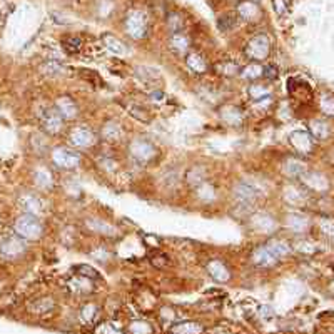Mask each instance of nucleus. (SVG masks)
Here are the masks:
<instances>
[{
  "instance_id": "nucleus-6",
  "label": "nucleus",
  "mask_w": 334,
  "mask_h": 334,
  "mask_svg": "<svg viewBox=\"0 0 334 334\" xmlns=\"http://www.w3.org/2000/svg\"><path fill=\"white\" fill-rule=\"evenodd\" d=\"M42 125L49 134H57L62 129V116L56 109H49L42 116Z\"/></svg>"
},
{
  "instance_id": "nucleus-32",
  "label": "nucleus",
  "mask_w": 334,
  "mask_h": 334,
  "mask_svg": "<svg viewBox=\"0 0 334 334\" xmlns=\"http://www.w3.org/2000/svg\"><path fill=\"white\" fill-rule=\"evenodd\" d=\"M187 176H194V179L187 180L191 186H200V184L204 182V179H206V171L200 169V167H192L191 171L187 172Z\"/></svg>"
},
{
  "instance_id": "nucleus-10",
  "label": "nucleus",
  "mask_w": 334,
  "mask_h": 334,
  "mask_svg": "<svg viewBox=\"0 0 334 334\" xmlns=\"http://www.w3.org/2000/svg\"><path fill=\"white\" fill-rule=\"evenodd\" d=\"M253 261H254V264L259 267H269V266L276 264L277 259L274 257V254L271 253L269 249H267V246H261L253 253Z\"/></svg>"
},
{
  "instance_id": "nucleus-4",
  "label": "nucleus",
  "mask_w": 334,
  "mask_h": 334,
  "mask_svg": "<svg viewBox=\"0 0 334 334\" xmlns=\"http://www.w3.org/2000/svg\"><path fill=\"white\" fill-rule=\"evenodd\" d=\"M246 54L253 60H262L269 56V40L266 35H256L246 45Z\"/></svg>"
},
{
  "instance_id": "nucleus-16",
  "label": "nucleus",
  "mask_w": 334,
  "mask_h": 334,
  "mask_svg": "<svg viewBox=\"0 0 334 334\" xmlns=\"http://www.w3.org/2000/svg\"><path fill=\"white\" fill-rule=\"evenodd\" d=\"M202 331V326L196 323V321H184V323L172 326V333L174 334H200Z\"/></svg>"
},
{
  "instance_id": "nucleus-18",
  "label": "nucleus",
  "mask_w": 334,
  "mask_h": 334,
  "mask_svg": "<svg viewBox=\"0 0 334 334\" xmlns=\"http://www.w3.org/2000/svg\"><path fill=\"white\" fill-rule=\"evenodd\" d=\"M169 42H171L172 49H174L176 52H179V54L186 52V50L189 49V39H187L184 34H180V32L172 34L171 35V40H169Z\"/></svg>"
},
{
  "instance_id": "nucleus-29",
  "label": "nucleus",
  "mask_w": 334,
  "mask_h": 334,
  "mask_svg": "<svg viewBox=\"0 0 334 334\" xmlns=\"http://www.w3.org/2000/svg\"><path fill=\"white\" fill-rule=\"evenodd\" d=\"M87 226L92 231L99 233V234L111 236L114 233V227L112 226H109V224H105V222H102V221H96V219H94V221H87Z\"/></svg>"
},
{
  "instance_id": "nucleus-2",
  "label": "nucleus",
  "mask_w": 334,
  "mask_h": 334,
  "mask_svg": "<svg viewBox=\"0 0 334 334\" xmlns=\"http://www.w3.org/2000/svg\"><path fill=\"white\" fill-rule=\"evenodd\" d=\"M125 27L132 39H142L147 34V19L142 12L132 10L125 19Z\"/></svg>"
},
{
  "instance_id": "nucleus-45",
  "label": "nucleus",
  "mask_w": 334,
  "mask_h": 334,
  "mask_svg": "<svg viewBox=\"0 0 334 334\" xmlns=\"http://www.w3.org/2000/svg\"><path fill=\"white\" fill-rule=\"evenodd\" d=\"M152 99H164V94L162 92H157V94H152Z\"/></svg>"
},
{
  "instance_id": "nucleus-22",
  "label": "nucleus",
  "mask_w": 334,
  "mask_h": 334,
  "mask_svg": "<svg viewBox=\"0 0 334 334\" xmlns=\"http://www.w3.org/2000/svg\"><path fill=\"white\" fill-rule=\"evenodd\" d=\"M236 23H237L236 14H224L219 17L217 27H219V30H222V32H229V30H233L236 27Z\"/></svg>"
},
{
  "instance_id": "nucleus-43",
  "label": "nucleus",
  "mask_w": 334,
  "mask_h": 334,
  "mask_svg": "<svg viewBox=\"0 0 334 334\" xmlns=\"http://www.w3.org/2000/svg\"><path fill=\"white\" fill-rule=\"evenodd\" d=\"M288 167H291V169H288L289 174H299V172L304 171V166L301 167V164L299 162H294V160H291V162L288 164Z\"/></svg>"
},
{
  "instance_id": "nucleus-25",
  "label": "nucleus",
  "mask_w": 334,
  "mask_h": 334,
  "mask_svg": "<svg viewBox=\"0 0 334 334\" xmlns=\"http://www.w3.org/2000/svg\"><path fill=\"white\" fill-rule=\"evenodd\" d=\"M74 271L77 273V276H82V277H87V279H99L100 277V274H99V271L97 269H94L92 266H89V264H80V266H76L74 267Z\"/></svg>"
},
{
  "instance_id": "nucleus-40",
  "label": "nucleus",
  "mask_w": 334,
  "mask_h": 334,
  "mask_svg": "<svg viewBox=\"0 0 334 334\" xmlns=\"http://www.w3.org/2000/svg\"><path fill=\"white\" fill-rule=\"evenodd\" d=\"M129 111L132 112V116L136 117V119H139V120H144V122H147L149 120V116H145V112L144 109H139V107H129Z\"/></svg>"
},
{
  "instance_id": "nucleus-21",
  "label": "nucleus",
  "mask_w": 334,
  "mask_h": 334,
  "mask_svg": "<svg viewBox=\"0 0 334 334\" xmlns=\"http://www.w3.org/2000/svg\"><path fill=\"white\" fill-rule=\"evenodd\" d=\"M34 179H35V184L39 187H42V189H47V187L52 186V174L47 169H37L34 174Z\"/></svg>"
},
{
  "instance_id": "nucleus-42",
  "label": "nucleus",
  "mask_w": 334,
  "mask_h": 334,
  "mask_svg": "<svg viewBox=\"0 0 334 334\" xmlns=\"http://www.w3.org/2000/svg\"><path fill=\"white\" fill-rule=\"evenodd\" d=\"M262 76L267 77V79H276L277 77V69L274 65H267V67H264V70H262Z\"/></svg>"
},
{
  "instance_id": "nucleus-9",
  "label": "nucleus",
  "mask_w": 334,
  "mask_h": 334,
  "mask_svg": "<svg viewBox=\"0 0 334 334\" xmlns=\"http://www.w3.org/2000/svg\"><path fill=\"white\" fill-rule=\"evenodd\" d=\"M94 140H96L94 134L89 129H84V127H79L70 134V142L76 145V147H89V145L94 144Z\"/></svg>"
},
{
  "instance_id": "nucleus-39",
  "label": "nucleus",
  "mask_w": 334,
  "mask_h": 334,
  "mask_svg": "<svg viewBox=\"0 0 334 334\" xmlns=\"http://www.w3.org/2000/svg\"><path fill=\"white\" fill-rule=\"evenodd\" d=\"M311 125H313V132H314V136H316V137H321V139H323L326 134H328L326 124H323V122H313Z\"/></svg>"
},
{
  "instance_id": "nucleus-3",
  "label": "nucleus",
  "mask_w": 334,
  "mask_h": 334,
  "mask_svg": "<svg viewBox=\"0 0 334 334\" xmlns=\"http://www.w3.org/2000/svg\"><path fill=\"white\" fill-rule=\"evenodd\" d=\"M25 251V242L20 236H5L0 239V254L7 259H15Z\"/></svg>"
},
{
  "instance_id": "nucleus-7",
  "label": "nucleus",
  "mask_w": 334,
  "mask_h": 334,
  "mask_svg": "<svg viewBox=\"0 0 334 334\" xmlns=\"http://www.w3.org/2000/svg\"><path fill=\"white\" fill-rule=\"evenodd\" d=\"M57 112L62 116V119L70 120V119H76L77 117L79 109H77L76 102L70 99V97L64 96V97H59L57 99Z\"/></svg>"
},
{
  "instance_id": "nucleus-23",
  "label": "nucleus",
  "mask_w": 334,
  "mask_h": 334,
  "mask_svg": "<svg viewBox=\"0 0 334 334\" xmlns=\"http://www.w3.org/2000/svg\"><path fill=\"white\" fill-rule=\"evenodd\" d=\"M262 70H264V67L259 65V64H249L246 65L244 69L241 70V76L244 79H249V80H256L262 76Z\"/></svg>"
},
{
  "instance_id": "nucleus-13",
  "label": "nucleus",
  "mask_w": 334,
  "mask_h": 334,
  "mask_svg": "<svg viewBox=\"0 0 334 334\" xmlns=\"http://www.w3.org/2000/svg\"><path fill=\"white\" fill-rule=\"evenodd\" d=\"M67 288L72 291V293L87 294L92 291V284H90V279L82 277V276H76V277H70L69 281H67Z\"/></svg>"
},
{
  "instance_id": "nucleus-14",
  "label": "nucleus",
  "mask_w": 334,
  "mask_h": 334,
  "mask_svg": "<svg viewBox=\"0 0 334 334\" xmlns=\"http://www.w3.org/2000/svg\"><path fill=\"white\" fill-rule=\"evenodd\" d=\"M291 144L299 152H309L313 149V140L306 132H293L291 134Z\"/></svg>"
},
{
  "instance_id": "nucleus-17",
  "label": "nucleus",
  "mask_w": 334,
  "mask_h": 334,
  "mask_svg": "<svg viewBox=\"0 0 334 334\" xmlns=\"http://www.w3.org/2000/svg\"><path fill=\"white\" fill-rule=\"evenodd\" d=\"M102 40H104L105 47H107L111 52H114L116 56H124L125 52H127V49H125V45L122 42L119 40V39H116L114 35L111 34H105L104 37H102Z\"/></svg>"
},
{
  "instance_id": "nucleus-44",
  "label": "nucleus",
  "mask_w": 334,
  "mask_h": 334,
  "mask_svg": "<svg viewBox=\"0 0 334 334\" xmlns=\"http://www.w3.org/2000/svg\"><path fill=\"white\" fill-rule=\"evenodd\" d=\"M271 313H273V311H271V308H266V306H264V308H261V316H264V317H271V316H273V314H271Z\"/></svg>"
},
{
  "instance_id": "nucleus-36",
  "label": "nucleus",
  "mask_w": 334,
  "mask_h": 334,
  "mask_svg": "<svg viewBox=\"0 0 334 334\" xmlns=\"http://www.w3.org/2000/svg\"><path fill=\"white\" fill-rule=\"evenodd\" d=\"M219 70H221L224 76H227V77H233V76H236V74H239L237 65L233 64V62H222V64L219 65Z\"/></svg>"
},
{
  "instance_id": "nucleus-38",
  "label": "nucleus",
  "mask_w": 334,
  "mask_h": 334,
  "mask_svg": "<svg viewBox=\"0 0 334 334\" xmlns=\"http://www.w3.org/2000/svg\"><path fill=\"white\" fill-rule=\"evenodd\" d=\"M249 96L253 97L254 100H261L262 96H267V89L262 87V85H253L249 89Z\"/></svg>"
},
{
  "instance_id": "nucleus-30",
  "label": "nucleus",
  "mask_w": 334,
  "mask_h": 334,
  "mask_svg": "<svg viewBox=\"0 0 334 334\" xmlns=\"http://www.w3.org/2000/svg\"><path fill=\"white\" fill-rule=\"evenodd\" d=\"M102 136H104V139H107V140H111V142H114V140L119 139V136H120L119 125H117L116 122H109L104 127V131H102Z\"/></svg>"
},
{
  "instance_id": "nucleus-24",
  "label": "nucleus",
  "mask_w": 334,
  "mask_h": 334,
  "mask_svg": "<svg viewBox=\"0 0 334 334\" xmlns=\"http://www.w3.org/2000/svg\"><path fill=\"white\" fill-rule=\"evenodd\" d=\"M267 249L274 254V257H276V259L286 256V254L289 253V246L286 244V242H282V241H271L269 244H267Z\"/></svg>"
},
{
  "instance_id": "nucleus-31",
  "label": "nucleus",
  "mask_w": 334,
  "mask_h": 334,
  "mask_svg": "<svg viewBox=\"0 0 334 334\" xmlns=\"http://www.w3.org/2000/svg\"><path fill=\"white\" fill-rule=\"evenodd\" d=\"M52 308H54V301L50 299V297H44V299H39L30 309H32L34 313H37V314H44L47 311H50Z\"/></svg>"
},
{
  "instance_id": "nucleus-27",
  "label": "nucleus",
  "mask_w": 334,
  "mask_h": 334,
  "mask_svg": "<svg viewBox=\"0 0 334 334\" xmlns=\"http://www.w3.org/2000/svg\"><path fill=\"white\" fill-rule=\"evenodd\" d=\"M62 47H64L65 52L76 54V52L80 50L82 40H80V37H65L64 40H62Z\"/></svg>"
},
{
  "instance_id": "nucleus-26",
  "label": "nucleus",
  "mask_w": 334,
  "mask_h": 334,
  "mask_svg": "<svg viewBox=\"0 0 334 334\" xmlns=\"http://www.w3.org/2000/svg\"><path fill=\"white\" fill-rule=\"evenodd\" d=\"M129 331H131V334H152L154 329H152V326L149 323L140 319V321H134V323H131Z\"/></svg>"
},
{
  "instance_id": "nucleus-37",
  "label": "nucleus",
  "mask_w": 334,
  "mask_h": 334,
  "mask_svg": "<svg viewBox=\"0 0 334 334\" xmlns=\"http://www.w3.org/2000/svg\"><path fill=\"white\" fill-rule=\"evenodd\" d=\"M288 226L291 227V229H294V231H301L302 227L306 226V221L302 217H299V216H289V217H288Z\"/></svg>"
},
{
  "instance_id": "nucleus-28",
  "label": "nucleus",
  "mask_w": 334,
  "mask_h": 334,
  "mask_svg": "<svg viewBox=\"0 0 334 334\" xmlns=\"http://www.w3.org/2000/svg\"><path fill=\"white\" fill-rule=\"evenodd\" d=\"M184 22H182V17H180L179 14H176V12H171V14L167 15V27L169 30H171L172 34L179 32L180 29H182Z\"/></svg>"
},
{
  "instance_id": "nucleus-15",
  "label": "nucleus",
  "mask_w": 334,
  "mask_h": 334,
  "mask_svg": "<svg viewBox=\"0 0 334 334\" xmlns=\"http://www.w3.org/2000/svg\"><path fill=\"white\" fill-rule=\"evenodd\" d=\"M237 12L242 19H246V20H254V19H257L259 14H261L259 7L254 2H251V0H244V2L239 3Z\"/></svg>"
},
{
  "instance_id": "nucleus-41",
  "label": "nucleus",
  "mask_w": 334,
  "mask_h": 334,
  "mask_svg": "<svg viewBox=\"0 0 334 334\" xmlns=\"http://www.w3.org/2000/svg\"><path fill=\"white\" fill-rule=\"evenodd\" d=\"M152 264L157 266V267H166L167 266V256L156 253V256H152Z\"/></svg>"
},
{
  "instance_id": "nucleus-11",
  "label": "nucleus",
  "mask_w": 334,
  "mask_h": 334,
  "mask_svg": "<svg viewBox=\"0 0 334 334\" xmlns=\"http://www.w3.org/2000/svg\"><path fill=\"white\" fill-rule=\"evenodd\" d=\"M207 271H209L211 277L216 279L217 282H226V281H229V277H231V273L226 267V264H224L222 261H217V259H214V261H211L209 264H207Z\"/></svg>"
},
{
  "instance_id": "nucleus-12",
  "label": "nucleus",
  "mask_w": 334,
  "mask_h": 334,
  "mask_svg": "<svg viewBox=\"0 0 334 334\" xmlns=\"http://www.w3.org/2000/svg\"><path fill=\"white\" fill-rule=\"evenodd\" d=\"M234 194H236V197H237L239 200H241V202H244V204H251V202H254V199L257 197V191H256V187H254V186H251V184H246V182L239 184V186L234 189Z\"/></svg>"
},
{
  "instance_id": "nucleus-5",
  "label": "nucleus",
  "mask_w": 334,
  "mask_h": 334,
  "mask_svg": "<svg viewBox=\"0 0 334 334\" xmlns=\"http://www.w3.org/2000/svg\"><path fill=\"white\" fill-rule=\"evenodd\" d=\"M52 159L59 167H64V169H76L80 164V156L76 151L67 147L56 149L52 154Z\"/></svg>"
},
{
  "instance_id": "nucleus-8",
  "label": "nucleus",
  "mask_w": 334,
  "mask_h": 334,
  "mask_svg": "<svg viewBox=\"0 0 334 334\" xmlns=\"http://www.w3.org/2000/svg\"><path fill=\"white\" fill-rule=\"evenodd\" d=\"M131 152L136 159L149 160L156 154V149H154V145L145 142V140H136V142H132V145H131Z\"/></svg>"
},
{
  "instance_id": "nucleus-19",
  "label": "nucleus",
  "mask_w": 334,
  "mask_h": 334,
  "mask_svg": "<svg viewBox=\"0 0 334 334\" xmlns=\"http://www.w3.org/2000/svg\"><path fill=\"white\" fill-rule=\"evenodd\" d=\"M20 204L29 214H35V212L40 211V200L32 194H23L20 197Z\"/></svg>"
},
{
  "instance_id": "nucleus-1",
  "label": "nucleus",
  "mask_w": 334,
  "mask_h": 334,
  "mask_svg": "<svg viewBox=\"0 0 334 334\" xmlns=\"http://www.w3.org/2000/svg\"><path fill=\"white\" fill-rule=\"evenodd\" d=\"M15 231H17V236H20L22 239L35 241L42 236V224L35 216L25 214L15 221Z\"/></svg>"
},
{
  "instance_id": "nucleus-35",
  "label": "nucleus",
  "mask_w": 334,
  "mask_h": 334,
  "mask_svg": "<svg viewBox=\"0 0 334 334\" xmlns=\"http://www.w3.org/2000/svg\"><path fill=\"white\" fill-rule=\"evenodd\" d=\"M62 70H64V67H62L60 64H57V62H54V60H49L44 64V72L47 74V76H57V74H60Z\"/></svg>"
},
{
  "instance_id": "nucleus-33",
  "label": "nucleus",
  "mask_w": 334,
  "mask_h": 334,
  "mask_svg": "<svg viewBox=\"0 0 334 334\" xmlns=\"http://www.w3.org/2000/svg\"><path fill=\"white\" fill-rule=\"evenodd\" d=\"M80 314H82V319H84L85 323H92V321L97 317V314H99V309H97L96 304H87V306H84Z\"/></svg>"
},
{
  "instance_id": "nucleus-34",
  "label": "nucleus",
  "mask_w": 334,
  "mask_h": 334,
  "mask_svg": "<svg viewBox=\"0 0 334 334\" xmlns=\"http://www.w3.org/2000/svg\"><path fill=\"white\" fill-rule=\"evenodd\" d=\"M97 333L99 334H122V329H120L116 323L107 321V323H102L99 328H97Z\"/></svg>"
},
{
  "instance_id": "nucleus-20",
  "label": "nucleus",
  "mask_w": 334,
  "mask_h": 334,
  "mask_svg": "<svg viewBox=\"0 0 334 334\" xmlns=\"http://www.w3.org/2000/svg\"><path fill=\"white\" fill-rule=\"evenodd\" d=\"M186 62H187V65H189V69L194 70L196 74H202V72H206V69H207L206 60H204L199 54H189Z\"/></svg>"
}]
</instances>
